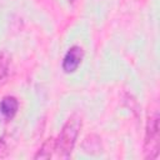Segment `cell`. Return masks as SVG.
Segmentation results:
<instances>
[{"label": "cell", "instance_id": "cell-1", "mask_svg": "<svg viewBox=\"0 0 160 160\" xmlns=\"http://www.w3.org/2000/svg\"><path fill=\"white\" fill-rule=\"evenodd\" d=\"M81 128V119L78 115H72L60 130L59 136L55 139V152L58 158H70L75 146L79 131Z\"/></svg>", "mask_w": 160, "mask_h": 160}, {"label": "cell", "instance_id": "cell-2", "mask_svg": "<svg viewBox=\"0 0 160 160\" xmlns=\"http://www.w3.org/2000/svg\"><path fill=\"white\" fill-rule=\"evenodd\" d=\"M160 135H159V112L154 110L146 120L144 138V155L146 159H156L159 155Z\"/></svg>", "mask_w": 160, "mask_h": 160}, {"label": "cell", "instance_id": "cell-3", "mask_svg": "<svg viewBox=\"0 0 160 160\" xmlns=\"http://www.w3.org/2000/svg\"><path fill=\"white\" fill-rule=\"evenodd\" d=\"M82 58H84V51L80 46H71L64 59H62V62H61V68L62 70L66 72V74H70V72H74L81 64L82 61Z\"/></svg>", "mask_w": 160, "mask_h": 160}, {"label": "cell", "instance_id": "cell-4", "mask_svg": "<svg viewBox=\"0 0 160 160\" xmlns=\"http://www.w3.org/2000/svg\"><path fill=\"white\" fill-rule=\"evenodd\" d=\"M19 110V101L14 96H5L0 101V116L4 120H11Z\"/></svg>", "mask_w": 160, "mask_h": 160}, {"label": "cell", "instance_id": "cell-5", "mask_svg": "<svg viewBox=\"0 0 160 160\" xmlns=\"http://www.w3.org/2000/svg\"><path fill=\"white\" fill-rule=\"evenodd\" d=\"M54 152H55V138H49L41 145L38 152L34 155V159H50L52 158Z\"/></svg>", "mask_w": 160, "mask_h": 160}, {"label": "cell", "instance_id": "cell-6", "mask_svg": "<svg viewBox=\"0 0 160 160\" xmlns=\"http://www.w3.org/2000/svg\"><path fill=\"white\" fill-rule=\"evenodd\" d=\"M9 64H10V59L6 54H0V81L8 75L9 72Z\"/></svg>", "mask_w": 160, "mask_h": 160}, {"label": "cell", "instance_id": "cell-7", "mask_svg": "<svg viewBox=\"0 0 160 160\" xmlns=\"http://www.w3.org/2000/svg\"><path fill=\"white\" fill-rule=\"evenodd\" d=\"M9 150H8V144H6V140L5 138H0V159L1 158H5L8 155Z\"/></svg>", "mask_w": 160, "mask_h": 160}, {"label": "cell", "instance_id": "cell-8", "mask_svg": "<svg viewBox=\"0 0 160 160\" xmlns=\"http://www.w3.org/2000/svg\"><path fill=\"white\" fill-rule=\"evenodd\" d=\"M71 1H72V0H71Z\"/></svg>", "mask_w": 160, "mask_h": 160}]
</instances>
